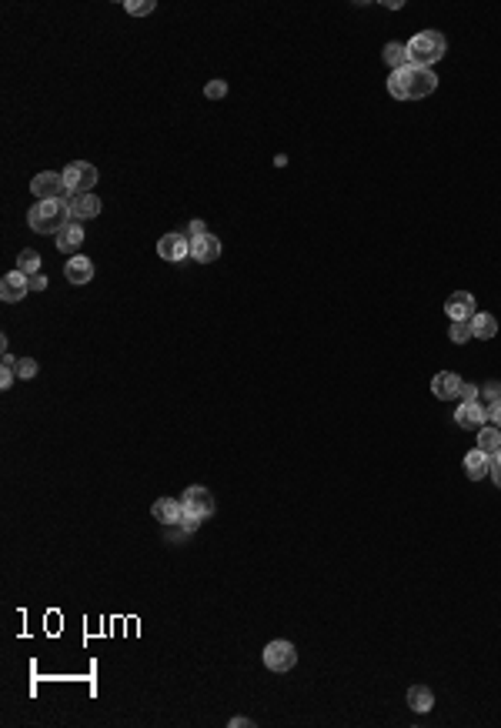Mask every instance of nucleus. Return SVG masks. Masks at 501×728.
I'll return each instance as SVG.
<instances>
[{"label": "nucleus", "mask_w": 501, "mask_h": 728, "mask_svg": "<svg viewBox=\"0 0 501 728\" xmlns=\"http://www.w3.org/2000/svg\"><path fill=\"white\" fill-rule=\"evenodd\" d=\"M435 87H438L435 71L414 67V64L401 67V71H391V77H388V94L395 101H421V97H431Z\"/></svg>", "instance_id": "1"}, {"label": "nucleus", "mask_w": 501, "mask_h": 728, "mask_svg": "<svg viewBox=\"0 0 501 728\" xmlns=\"http://www.w3.org/2000/svg\"><path fill=\"white\" fill-rule=\"evenodd\" d=\"M71 221H74V214H71V204H67V201H41V204H34L31 214H27L31 231H37V234H54V238H57Z\"/></svg>", "instance_id": "2"}, {"label": "nucleus", "mask_w": 501, "mask_h": 728, "mask_svg": "<svg viewBox=\"0 0 501 728\" xmlns=\"http://www.w3.org/2000/svg\"><path fill=\"white\" fill-rule=\"evenodd\" d=\"M408 54L414 67H428L431 71V64H438L448 54V41L438 31H421L408 41Z\"/></svg>", "instance_id": "3"}, {"label": "nucleus", "mask_w": 501, "mask_h": 728, "mask_svg": "<svg viewBox=\"0 0 501 728\" xmlns=\"http://www.w3.org/2000/svg\"><path fill=\"white\" fill-rule=\"evenodd\" d=\"M31 191L37 201H67L71 198V191H67V181H64V174H57V170H44V174H37L31 181Z\"/></svg>", "instance_id": "4"}, {"label": "nucleus", "mask_w": 501, "mask_h": 728, "mask_svg": "<svg viewBox=\"0 0 501 728\" xmlns=\"http://www.w3.org/2000/svg\"><path fill=\"white\" fill-rule=\"evenodd\" d=\"M61 174H64V181H67V191L71 194H91V187L97 184V167L87 164V161H71Z\"/></svg>", "instance_id": "5"}, {"label": "nucleus", "mask_w": 501, "mask_h": 728, "mask_svg": "<svg viewBox=\"0 0 501 728\" xmlns=\"http://www.w3.org/2000/svg\"><path fill=\"white\" fill-rule=\"evenodd\" d=\"M181 504H184V511H187V515L201 518V521L214 515V495L208 491V488H201V485L187 488V491L181 495Z\"/></svg>", "instance_id": "6"}, {"label": "nucleus", "mask_w": 501, "mask_h": 728, "mask_svg": "<svg viewBox=\"0 0 501 728\" xmlns=\"http://www.w3.org/2000/svg\"><path fill=\"white\" fill-rule=\"evenodd\" d=\"M264 665L271 668V671H291V668L298 665V652H294V645L291 641H271L268 648H264Z\"/></svg>", "instance_id": "7"}, {"label": "nucleus", "mask_w": 501, "mask_h": 728, "mask_svg": "<svg viewBox=\"0 0 501 728\" xmlns=\"http://www.w3.org/2000/svg\"><path fill=\"white\" fill-rule=\"evenodd\" d=\"M444 311H448V318H451V321H471L474 314H478V307H474V294H468V291H455V294H448Z\"/></svg>", "instance_id": "8"}, {"label": "nucleus", "mask_w": 501, "mask_h": 728, "mask_svg": "<svg viewBox=\"0 0 501 728\" xmlns=\"http://www.w3.org/2000/svg\"><path fill=\"white\" fill-rule=\"evenodd\" d=\"M157 254L164 261H184L191 254V238L187 234H164L157 241Z\"/></svg>", "instance_id": "9"}, {"label": "nucleus", "mask_w": 501, "mask_h": 728, "mask_svg": "<svg viewBox=\"0 0 501 728\" xmlns=\"http://www.w3.org/2000/svg\"><path fill=\"white\" fill-rule=\"evenodd\" d=\"M31 291V277L27 274H20V271H10L3 281H0V298L7 304H17V301H24V294Z\"/></svg>", "instance_id": "10"}, {"label": "nucleus", "mask_w": 501, "mask_h": 728, "mask_svg": "<svg viewBox=\"0 0 501 728\" xmlns=\"http://www.w3.org/2000/svg\"><path fill=\"white\" fill-rule=\"evenodd\" d=\"M455 421H458V428H465V431H481V428L488 425V414L478 401H468V405H458Z\"/></svg>", "instance_id": "11"}, {"label": "nucleus", "mask_w": 501, "mask_h": 728, "mask_svg": "<svg viewBox=\"0 0 501 728\" xmlns=\"http://www.w3.org/2000/svg\"><path fill=\"white\" fill-rule=\"evenodd\" d=\"M191 258L201 261V264H211V261L221 258V241L214 234H204V238H194L191 241Z\"/></svg>", "instance_id": "12"}, {"label": "nucleus", "mask_w": 501, "mask_h": 728, "mask_svg": "<svg viewBox=\"0 0 501 728\" xmlns=\"http://www.w3.org/2000/svg\"><path fill=\"white\" fill-rule=\"evenodd\" d=\"M431 391H435V398H441V401H455L458 391H461V378H458L455 371H441V374H435V381H431Z\"/></svg>", "instance_id": "13"}, {"label": "nucleus", "mask_w": 501, "mask_h": 728, "mask_svg": "<svg viewBox=\"0 0 501 728\" xmlns=\"http://www.w3.org/2000/svg\"><path fill=\"white\" fill-rule=\"evenodd\" d=\"M67 204H71L74 221H87V217H97L101 214V198H94V194H71Z\"/></svg>", "instance_id": "14"}, {"label": "nucleus", "mask_w": 501, "mask_h": 728, "mask_svg": "<svg viewBox=\"0 0 501 728\" xmlns=\"http://www.w3.org/2000/svg\"><path fill=\"white\" fill-rule=\"evenodd\" d=\"M154 518L161 521V525H181L184 518V504L174 498H157L154 501Z\"/></svg>", "instance_id": "15"}, {"label": "nucleus", "mask_w": 501, "mask_h": 728, "mask_svg": "<svg viewBox=\"0 0 501 728\" xmlns=\"http://www.w3.org/2000/svg\"><path fill=\"white\" fill-rule=\"evenodd\" d=\"M465 474H468L471 481H478V478L491 474V455H485L481 448L468 451V455H465Z\"/></svg>", "instance_id": "16"}, {"label": "nucleus", "mask_w": 501, "mask_h": 728, "mask_svg": "<svg viewBox=\"0 0 501 728\" xmlns=\"http://www.w3.org/2000/svg\"><path fill=\"white\" fill-rule=\"evenodd\" d=\"M408 705H411V712L428 715L431 708H435V692H431L428 685H411V688H408Z\"/></svg>", "instance_id": "17"}, {"label": "nucleus", "mask_w": 501, "mask_h": 728, "mask_svg": "<svg viewBox=\"0 0 501 728\" xmlns=\"http://www.w3.org/2000/svg\"><path fill=\"white\" fill-rule=\"evenodd\" d=\"M64 274H67V281H71V284H87V281L94 277V264L87 258H77V254H74V258L67 261Z\"/></svg>", "instance_id": "18"}, {"label": "nucleus", "mask_w": 501, "mask_h": 728, "mask_svg": "<svg viewBox=\"0 0 501 728\" xmlns=\"http://www.w3.org/2000/svg\"><path fill=\"white\" fill-rule=\"evenodd\" d=\"M80 244H84V228H80L77 221H71V224L57 234V247H61L64 254H74Z\"/></svg>", "instance_id": "19"}, {"label": "nucleus", "mask_w": 501, "mask_h": 728, "mask_svg": "<svg viewBox=\"0 0 501 728\" xmlns=\"http://www.w3.org/2000/svg\"><path fill=\"white\" fill-rule=\"evenodd\" d=\"M384 64H388L391 71H401V67H408V64H411L408 44H401V41H391V44H384Z\"/></svg>", "instance_id": "20"}, {"label": "nucleus", "mask_w": 501, "mask_h": 728, "mask_svg": "<svg viewBox=\"0 0 501 728\" xmlns=\"http://www.w3.org/2000/svg\"><path fill=\"white\" fill-rule=\"evenodd\" d=\"M471 331H474L478 341H491V337L498 334V321L491 318V314H485V311H478V314L471 318Z\"/></svg>", "instance_id": "21"}, {"label": "nucleus", "mask_w": 501, "mask_h": 728, "mask_svg": "<svg viewBox=\"0 0 501 728\" xmlns=\"http://www.w3.org/2000/svg\"><path fill=\"white\" fill-rule=\"evenodd\" d=\"M478 448L485 451V455H495V451H501V428L495 425H485L481 431H478Z\"/></svg>", "instance_id": "22"}, {"label": "nucleus", "mask_w": 501, "mask_h": 728, "mask_svg": "<svg viewBox=\"0 0 501 728\" xmlns=\"http://www.w3.org/2000/svg\"><path fill=\"white\" fill-rule=\"evenodd\" d=\"M17 271L27 274V277H34V274H41V254L37 251H20V258H17Z\"/></svg>", "instance_id": "23"}, {"label": "nucleus", "mask_w": 501, "mask_h": 728, "mask_svg": "<svg viewBox=\"0 0 501 728\" xmlns=\"http://www.w3.org/2000/svg\"><path fill=\"white\" fill-rule=\"evenodd\" d=\"M471 337H474L471 321H451V341H455V344H465V341H471Z\"/></svg>", "instance_id": "24"}, {"label": "nucleus", "mask_w": 501, "mask_h": 728, "mask_svg": "<svg viewBox=\"0 0 501 728\" xmlns=\"http://www.w3.org/2000/svg\"><path fill=\"white\" fill-rule=\"evenodd\" d=\"M224 94H228V84H224V80H211V84L204 87V97H208V101H221Z\"/></svg>", "instance_id": "25"}, {"label": "nucleus", "mask_w": 501, "mask_h": 728, "mask_svg": "<svg viewBox=\"0 0 501 728\" xmlns=\"http://www.w3.org/2000/svg\"><path fill=\"white\" fill-rule=\"evenodd\" d=\"M34 374H37V361H34V358H20V361H17V378H34Z\"/></svg>", "instance_id": "26"}, {"label": "nucleus", "mask_w": 501, "mask_h": 728, "mask_svg": "<svg viewBox=\"0 0 501 728\" xmlns=\"http://www.w3.org/2000/svg\"><path fill=\"white\" fill-rule=\"evenodd\" d=\"M124 7H127V14H134V17L151 14V10H154V3H151V0H127Z\"/></svg>", "instance_id": "27"}, {"label": "nucleus", "mask_w": 501, "mask_h": 728, "mask_svg": "<svg viewBox=\"0 0 501 728\" xmlns=\"http://www.w3.org/2000/svg\"><path fill=\"white\" fill-rule=\"evenodd\" d=\"M478 391H481V388H474V384H465V381H461L458 401H461V405H468V401H478Z\"/></svg>", "instance_id": "28"}, {"label": "nucleus", "mask_w": 501, "mask_h": 728, "mask_svg": "<svg viewBox=\"0 0 501 728\" xmlns=\"http://www.w3.org/2000/svg\"><path fill=\"white\" fill-rule=\"evenodd\" d=\"M485 414H488V425L501 428V398H498V401H491V405H488Z\"/></svg>", "instance_id": "29"}, {"label": "nucleus", "mask_w": 501, "mask_h": 728, "mask_svg": "<svg viewBox=\"0 0 501 728\" xmlns=\"http://www.w3.org/2000/svg\"><path fill=\"white\" fill-rule=\"evenodd\" d=\"M184 234H187L191 241H194V238H204V234H208V224H204V221H191V224H187V231H184Z\"/></svg>", "instance_id": "30"}, {"label": "nucleus", "mask_w": 501, "mask_h": 728, "mask_svg": "<svg viewBox=\"0 0 501 728\" xmlns=\"http://www.w3.org/2000/svg\"><path fill=\"white\" fill-rule=\"evenodd\" d=\"M481 395H485L488 405H491V401H498V398H501V384H498V381H491V384H485V388H481Z\"/></svg>", "instance_id": "31"}, {"label": "nucleus", "mask_w": 501, "mask_h": 728, "mask_svg": "<svg viewBox=\"0 0 501 728\" xmlns=\"http://www.w3.org/2000/svg\"><path fill=\"white\" fill-rule=\"evenodd\" d=\"M14 378H17V367H0V388H3V391L14 384Z\"/></svg>", "instance_id": "32"}, {"label": "nucleus", "mask_w": 501, "mask_h": 728, "mask_svg": "<svg viewBox=\"0 0 501 728\" xmlns=\"http://www.w3.org/2000/svg\"><path fill=\"white\" fill-rule=\"evenodd\" d=\"M181 525H184V534H194V531H198V525H201V518H194V515H187V511H184Z\"/></svg>", "instance_id": "33"}, {"label": "nucleus", "mask_w": 501, "mask_h": 728, "mask_svg": "<svg viewBox=\"0 0 501 728\" xmlns=\"http://www.w3.org/2000/svg\"><path fill=\"white\" fill-rule=\"evenodd\" d=\"M47 284H50V281H47L44 274H34L31 277V291H47Z\"/></svg>", "instance_id": "34"}, {"label": "nucleus", "mask_w": 501, "mask_h": 728, "mask_svg": "<svg viewBox=\"0 0 501 728\" xmlns=\"http://www.w3.org/2000/svg\"><path fill=\"white\" fill-rule=\"evenodd\" d=\"M251 725V718H244V715H238V718H231V728H247Z\"/></svg>", "instance_id": "35"}, {"label": "nucleus", "mask_w": 501, "mask_h": 728, "mask_svg": "<svg viewBox=\"0 0 501 728\" xmlns=\"http://www.w3.org/2000/svg\"><path fill=\"white\" fill-rule=\"evenodd\" d=\"M491 481L501 488V465H491Z\"/></svg>", "instance_id": "36"}, {"label": "nucleus", "mask_w": 501, "mask_h": 728, "mask_svg": "<svg viewBox=\"0 0 501 728\" xmlns=\"http://www.w3.org/2000/svg\"><path fill=\"white\" fill-rule=\"evenodd\" d=\"M491 465H501V451H495V455H491Z\"/></svg>", "instance_id": "37"}]
</instances>
